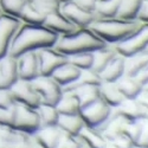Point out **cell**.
Listing matches in <instances>:
<instances>
[{"label": "cell", "instance_id": "277c9868", "mask_svg": "<svg viewBox=\"0 0 148 148\" xmlns=\"http://www.w3.org/2000/svg\"><path fill=\"white\" fill-rule=\"evenodd\" d=\"M39 128H40V120L37 110L27 106L16 103L12 129L21 133H26L29 135H33Z\"/></svg>", "mask_w": 148, "mask_h": 148}, {"label": "cell", "instance_id": "b9f144b4", "mask_svg": "<svg viewBox=\"0 0 148 148\" xmlns=\"http://www.w3.org/2000/svg\"><path fill=\"white\" fill-rule=\"evenodd\" d=\"M69 1H71V0H58V3L62 5V4H65V3H69Z\"/></svg>", "mask_w": 148, "mask_h": 148}, {"label": "cell", "instance_id": "74e56055", "mask_svg": "<svg viewBox=\"0 0 148 148\" xmlns=\"http://www.w3.org/2000/svg\"><path fill=\"white\" fill-rule=\"evenodd\" d=\"M71 3H73L76 6H78L79 8H82L84 11L92 12L94 13L97 0H71Z\"/></svg>", "mask_w": 148, "mask_h": 148}, {"label": "cell", "instance_id": "5bb4252c", "mask_svg": "<svg viewBox=\"0 0 148 148\" xmlns=\"http://www.w3.org/2000/svg\"><path fill=\"white\" fill-rule=\"evenodd\" d=\"M19 79L17 58L10 55L0 59V89H10Z\"/></svg>", "mask_w": 148, "mask_h": 148}, {"label": "cell", "instance_id": "8d00e7d4", "mask_svg": "<svg viewBox=\"0 0 148 148\" xmlns=\"http://www.w3.org/2000/svg\"><path fill=\"white\" fill-rule=\"evenodd\" d=\"M110 143H112L113 148H134V147H136L122 132L116 138H114L110 141Z\"/></svg>", "mask_w": 148, "mask_h": 148}, {"label": "cell", "instance_id": "f546056e", "mask_svg": "<svg viewBox=\"0 0 148 148\" xmlns=\"http://www.w3.org/2000/svg\"><path fill=\"white\" fill-rule=\"evenodd\" d=\"M121 0H97L95 7L96 18H115Z\"/></svg>", "mask_w": 148, "mask_h": 148}, {"label": "cell", "instance_id": "3957f363", "mask_svg": "<svg viewBox=\"0 0 148 148\" xmlns=\"http://www.w3.org/2000/svg\"><path fill=\"white\" fill-rule=\"evenodd\" d=\"M106 45L108 44L95 34L89 27H82L77 29L75 32L59 36L53 47L69 57L82 52H94Z\"/></svg>", "mask_w": 148, "mask_h": 148}, {"label": "cell", "instance_id": "4fadbf2b", "mask_svg": "<svg viewBox=\"0 0 148 148\" xmlns=\"http://www.w3.org/2000/svg\"><path fill=\"white\" fill-rule=\"evenodd\" d=\"M60 12L63 13L72 24L79 29L88 27L90 24L96 19V16L92 12H87L78 6H76L73 3L69 1L60 5Z\"/></svg>", "mask_w": 148, "mask_h": 148}, {"label": "cell", "instance_id": "60d3db41", "mask_svg": "<svg viewBox=\"0 0 148 148\" xmlns=\"http://www.w3.org/2000/svg\"><path fill=\"white\" fill-rule=\"evenodd\" d=\"M136 100H138V101H139L146 109H148V94H147V92L143 91V92L136 98Z\"/></svg>", "mask_w": 148, "mask_h": 148}, {"label": "cell", "instance_id": "603a6c76", "mask_svg": "<svg viewBox=\"0 0 148 148\" xmlns=\"http://www.w3.org/2000/svg\"><path fill=\"white\" fill-rule=\"evenodd\" d=\"M92 53H94V63L91 70L97 73H101L103 69L109 64V62L114 58V56L117 55V51L114 45L108 44L104 47L94 51Z\"/></svg>", "mask_w": 148, "mask_h": 148}, {"label": "cell", "instance_id": "ffe728a7", "mask_svg": "<svg viewBox=\"0 0 148 148\" xmlns=\"http://www.w3.org/2000/svg\"><path fill=\"white\" fill-rule=\"evenodd\" d=\"M77 139L82 148H107L108 142L102 135L95 129L89 127H83L78 133Z\"/></svg>", "mask_w": 148, "mask_h": 148}, {"label": "cell", "instance_id": "7c38bea8", "mask_svg": "<svg viewBox=\"0 0 148 148\" xmlns=\"http://www.w3.org/2000/svg\"><path fill=\"white\" fill-rule=\"evenodd\" d=\"M18 62V73L19 79L23 81H33L40 76L39 71V60L36 52H26L17 58Z\"/></svg>", "mask_w": 148, "mask_h": 148}, {"label": "cell", "instance_id": "6da1fadb", "mask_svg": "<svg viewBox=\"0 0 148 148\" xmlns=\"http://www.w3.org/2000/svg\"><path fill=\"white\" fill-rule=\"evenodd\" d=\"M59 36L44 25L24 24L19 26L12 39L8 55L18 58L26 52H36L45 47L56 45Z\"/></svg>", "mask_w": 148, "mask_h": 148}, {"label": "cell", "instance_id": "ac0fdd59", "mask_svg": "<svg viewBox=\"0 0 148 148\" xmlns=\"http://www.w3.org/2000/svg\"><path fill=\"white\" fill-rule=\"evenodd\" d=\"M115 84L126 100H136L143 92V85L135 77L123 76Z\"/></svg>", "mask_w": 148, "mask_h": 148}, {"label": "cell", "instance_id": "8fae6325", "mask_svg": "<svg viewBox=\"0 0 148 148\" xmlns=\"http://www.w3.org/2000/svg\"><path fill=\"white\" fill-rule=\"evenodd\" d=\"M32 135L0 126V148H32Z\"/></svg>", "mask_w": 148, "mask_h": 148}, {"label": "cell", "instance_id": "2e32d148", "mask_svg": "<svg viewBox=\"0 0 148 148\" xmlns=\"http://www.w3.org/2000/svg\"><path fill=\"white\" fill-rule=\"evenodd\" d=\"M60 135L62 130L57 126L40 127L32 135V139L36 145H38L42 148H57Z\"/></svg>", "mask_w": 148, "mask_h": 148}, {"label": "cell", "instance_id": "e575fe53", "mask_svg": "<svg viewBox=\"0 0 148 148\" xmlns=\"http://www.w3.org/2000/svg\"><path fill=\"white\" fill-rule=\"evenodd\" d=\"M57 148H82V146H81L77 136H73V135L62 132Z\"/></svg>", "mask_w": 148, "mask_h": 148}, {"label": "cell", "instance_id": "ab89813d", "mask_svg": "<svg viewBox=\"0 0 148 148\" xmlns=\"http://www.w3.org/2000/svg\"><path fill=\"white\" fill-rule=\"evenodd\" d=\"M135 78H136V79L143 85V87H145L146 84H148V66H146Z\"/></svg>", "mask_w": 148, "mask_h": 148}, {"label": "cell", "instance_id": "83f0119b", "mask_svg": "<svg viewBox=\"0 0 148 148\" xmlns=\"http://www.w3.org/2000/svg\"><path fill=\"white\" fill-rule=\"evenodd\" d=\"M73 92L78 97L81 109L92 104L98 98H101L100 87H97V85H83V87L75 89Z\"/></svg>", "mask_w": 148, "mask_h": 148}, {"label": "cell", "instance_id": "ba28073f", "mask_svg": "<svg viewBox=\"0 0 148 148\" xmlns=\"http://www.w3.org/2000/svg\"><path fill=\"white\" fill-rule=\"evenodd\" d=\"M39 60L40 76H51L60 65L68 62V56L63 55L58 50L52 47H45L37 51Z\"/></svg>", "mask_w": 148, "mask_h": 148}, {"label": "cell", "instance_id": "44dd1931", "mask_svg": "<svg viewBox=\"0 0 148 148\" xmlns=\"http://www.w3.org/2000/svg\"><path fill=\"white\" fill-rule=\"evenodd\" d=\"M148 66V49L133 56L126 57L125 60V76L136 77L139 73Z\"/></svg>", "mask_w": 148, "mask_h": 148}, {"label": "cell", "instance_id": "cb8c5ba5", "mask_svg": "<svg viewBox=\"0 0 148 148\" xmlns=\"http://www.w3.org/2000/svg\"><path fill=\"white\" fill-rule=\"evenodd\" d=\"M57 127L64 133H68L73 136H77L78 133L85 127L81 115H59Z\"/></svg>", "mask_w": 148, "mask_h": 148}, {"label": "cell", "instance_id": "ee69618b", "mask_svg": "<svg viewBox=\"0 0 148 148\" xmlns=\"http://www.w3.org/2000/svg\"><path fill=\"white\" fill-rule=\"evenodd\" d=\"M32 148H42V147H39L38 145H36V143L33 142V146H32Z\"/></svg>", "mask_w": 148, "mask_h": 148}, {"label": "cell", "instance_id": "5b68a950", "mask_svg": "<svg viewBox=\"0 0 148 148\" xmlns=\"http://www.w3.org/2000/svg\"><path fill=\"white\" fill-rule=\"evenodd\" d=\"M113 112L114 109L112 107H109L102 98H98L92 104L81 109L79 115L83 119L85 127H89L91 129H98L109 120Z\"/></svg>", "mask_w": 148, "mask_h": 148}, {"label": "cell", "instance_id": "7dc6e473", "mask_svg": "<svg viewBox=\"0 0 148 148\" xmlns=\"http://www.w3.org/2000/svg\"><path fill=\"white\" fill-rule=\"evenodd\" d=\"M107 148H108V147H107ZM112 148H113V147H112Z\"/></svg>", "mask_w": 148, "mask_h": 148}, {"label": "cell", "instance_id": "4dcf8cb0", "mask_svg": "<svg viewBox=\"0 0 148 148\" xmlns=\"http://www.w3.org/2000/svg\"><path fill=\"white\" fill-rule=\"evenodd\" d=\"M19 20L24 24H31V25H43L45 16L38 12L34 7H32L29 3H26L25 7L23 8L19 16Z\"/></svg>", "mask_w": 148, "mask_h": 148}, {"label": "cell", "instance_id": "484cf974", "mask_svg": "<svg viewBox=\"0 0 148 148\" xmlns=\"http://www.w3.org/2000/svg\"><path fill=\"white\" fill-rule=\"evenodd\" d=\"M102 83H103V81L100 76V73L92 71L91 69L82 70L79 77L73 83L64 87L63 91H73L75 89H77L79 87H83V85H97V87H100Z\"/></svg>", "mask_w": 148, "mask_h": 148}, {"label": "cell", "instance_id": "7402d4cb", "mask_svg": "<svg viewBox=\"0 0 148 148\" xmlns=\"http://www.w3.org/2000/svg\"><path fill=\"white\" fill-rule=\"evenodd\" d=\"M56 108L59 115H78L81 113L78 97L73 91H64Z\"/></svg>", "mask_w": 148, "mask_h": 148}, {"label": "cell", "instance_id": "d6986e66", "mask_svg": "<svg viewBox=\"0 0 148 148\" xmlns=\"http://www.w3.org/2000/svg\"><path fill=\"white\" fill-rule=\"evenodd\" d=\"M81 71H82L81 69H78L77 66H75L72 63H70L68 60L66 63L60 65L57 70H55V72L51 75V77L60 85L62 88H64L66 85L73 83L79 77Z\"/></svg>", "mask_w": 148, "mask_h": 148}, {"label": "cell", "instance_id": "bcb514c9", "mask_svg": "<svg viewBox=\"0 0 148 148\" xmlns=\"http://www.w3.org/2000/svg\"><path fill=\"white\" fill-rule=\"evenodd\" d=\"M0 13H1V11H0Z\"/></svg>", "mask_w": 148, "mask_h": 148}, {"label": "cell", "instance_id": "d4e9b609", "mask_svg": "<svg viewBox=\"0 0 148 148\" xmlns=\"http://www.w3.org/2000/svg\"><path fill=\"white\" fill-rule=\"evenodd\" d=\"M100 95L101 98L113 109L117 108L123 101L126 100L119 91L115 83H102L100 85Z\"/></svg>", "mask_w": 148, "mask_h": 148}, {"label": "cell", "instance_id": "7bdbcfd3", "mask_svg": "<svg viewBox=\"0 0 148 148\" xmlns=\"http://www.w3.org/2000/svg\"><path fill=\"white\" fill-rule=\"evenodd\" d=\"M143 91L148 94V84H146V85H145V87H143Z\"/></svg>", "mask_w": 148, "mask_h": 148}, {"label": "cell", "instance_id": "1f68e13d", "mask_svg": "<svg viewBox=\"0 0 148 148\" xmlns=\"http://www.w3.org/2000/svg\"><path fill=\"white\" fill-rule=\"evenodd\" d=\"M26 3V0H0V11L1 13L19 19V16Z\"/></svg>", "mask_w": 148, "mask_h": 148}, {"label": "cell", "instance_id": "f35d334b", "mask_svg": "<svg viewBox=\"0 0 148 148\" xmlns=\"http://www.w3.org/2000/svg\"><path fill=\"white\" fill-rule=\"evenodd\" d=\"M138 20L142 23H148V0H143L141 10L138 16Z\"/></svg>", "mask_w": 148, "mask_h": 148}, {"label": "cell", "instance_id": "d6a6232c", "mask_svg": "<svg viewBox=\"0 0 148 148\" xmlns=\"http://www.w3.org/2000/svg\"><path fill=\"white\" fill-rule=\"evenodd\" d=\"M142 130H143V125L141 121L140 122H126L122 128V133L125 134L135 146L138 145V142L141 139Z\"/></svg>", "mask_w": 148, "mask_h": 148}, {"label": "cell", "instance_id": "4316f807", "mask_svg": "<svg viewBox=\"0 0 148 148\" xmlns=\"http://www.w3.org/2000/svg\"><path fill=\"white\" fill-rule=\"evenodd\" d=\"M37 113L39 115L40 127H55L59 120V113L56 106L40 103L37 107Z\"/></svg>", "mask_w": 148, "mask_h": 148}, {"label": "cell", "instance_id": "d590c367", "mask_svg": "<svg viewBox=\"0 0 148 148\" xmlns=\"http://www.w3.org/2000/svg\"><path fill=\"white\" fill-rule=\"evenodd\" d=\"M16 104L11 89H0V109H8Z\"/></svg>", "mask_w": 148, "mask_h": 148}, {"label": "cell", "instance_id": "e0dca14e", "mask_svg": "<svg viewBox=\"0 0 148 148\" xmlns=\"http://www.w3.org/2000/svg\"><path fill=\"white\" fill-rule=\"evenodd\" d=\"M125 60L126 57L121 56L120 53L115 55L100 73L102 81L104 83H116L121 77L125 76Z\"/></svg>", "mask_w": 148, "mask_h": 148}, {"label": "cell", "instance_id": "f6af8a7d", "mask_svg": "<svg viewBox=\"0 0 148 148\" xmlns=\"http://www.w3.org/2000/svg\"><path fill=\"white\" fill-rule=\"evenodd\" d=\"M134 148H141V147H134Z\"/></svg>", "mask_w": 148, "mask_h": 148}, {"label": "cell", "instance_id": "8992f818", "mask_svg": "<svg viewBox=\"0 0 148 148\" xmlns=\"http://www.w3.org/2000/svg\"><path fill=\"white\" fill-rule=\"evenodd\" d=\"M117 53L129 57L148 49V23H141L139 29L127 39L114 45Z\"/></svg>", "mask_w": 148, "mask_h": 148}, {"label": "cell", "instance_id": "9a60e30c", "mask_svg": "<svg viewBox=\"0 0 148 148\" xmlns=\"http://www.w3.org/2000/svg\"><path fill=\"white\" fill-rule=\"evenodd\" d=\"M43 25L46 26L47 29H50L51 31L56 32L58 36H63V34L75 32L77 29H79L62 13L60 10L46 16Z\"/></svg>", "mask_w": 148, "mask_h": 148}, {"label": "cell", "instance_id": "9c48e42d", "mask_svg": "<svg viewBox=\"0 0 148 148\" xmlns=\"http://www.w3.org/2000/svg\"><path fill=\"white\" fill-rule=\"evenodd\" d=\"M20 25L18 18L0 13V59L8 55L12 39Z\"/></svg>", "mask_w": 148, "mask_h": 148}, {"label": "cell", "instance_id": "52a82bcc", "mask_svg": "<svg viewBox=\"0 0 148 148\" xmlns=\"http://www.w3.org/2000/svg\"><path fill=\"white\" fill-rule=\"evenodd\" d=\"M31 82L42 103L56 106L63 96V88L51 76H38Z\"/></svg>", "mask_w": 148, "mask_h": 148}, {"label": "cell", "instance_id": "30bf717a", "mask_svg": "<svg viewBox=\"0 0 148 148\" xmlns=\"http://www.w3.org/2000/svg\"><path fill=\"white\" fill-rule=\"evenodd\" d=\"M10 89L14 97L16 103L27 106L33 109H37V107L42 103L39 95L37 94L36 89L32 85V82L30 81L18 79Z\"/></svg>", "mask_w": 148, "mask_h": 148}, {"label": "cell", "instance_id": "7a4b0ae2", "mask_svg": "<svg viewBox=\"0 0 148 148\" xmlns=\"http://www.w3.org/2000/svg\"><path fill=\"white\" fill-rule=\"evenodd\" d=\"M140 20L120 18H96L88 26L95 34L109 45H116L132 36L141 25Z\"/></svg>", "mask_w": 148, "mask_h": 148}, {"label": "cell", "instance_id": "f1b7e54d", "mask_svg": "<svg viewBox=\"0 0 148 148\" xmlns=\"http://www.w3.org/2000/svg\"><path fill=\"white\" fill-rule=\"evenodd\" d=\"M143 0H121L116 18L135 20L138 19Z\"/></svg>", "mask_w": 148, "mask_h": 148}, {"label": "cell", "instance_id": "836d02e7", "mask_svg": "<svg viewBox=\"0 0 148 148\" xmlns=\"http://www.w3.org/2000/svg\"><path fill=\"white\" fill-rule=\"evenodd\" d=\"M68 60L81 70H88V69L92 68L94 53L92 52H82V53H77V55H72V56L68 57Z\"/></svg>", "mask_w": 148, "mask_h": 148}]
</instances>
